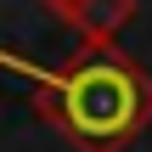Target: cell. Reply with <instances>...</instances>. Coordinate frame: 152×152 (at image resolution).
<instances>
[{"instance_id": "7a4b0ae2", "label": "cell", "mask_w": 152, "mask_h": 152, "mask_svg": "<svg viewBox=\"0 0 152 152\" xmlns=\"http://www.w3.org/2000/svg\"><path fill=\"white\" fill-rule=\"evenodd\" d=\"M85 45H113L135 23V0H45Z\"/></svg>"}, {"instance_id": "6da1fadb", "label": "cell", "mask_w": 152, "mask_h": 152, "mask_svg": "<svg viewBox=\"0 0 152 152\" xmlns=\"http://www.w3.org/2000/svg\"><path fill=\"white\" fill-rule=\"evenodd\" d=\"M0 68L23 73L34 85L39 113L68 130L85 152H124L152 124V79L118 51V45H85L73 68H28L23 56L0 51Z\"/></svg>"}]
</instances>
